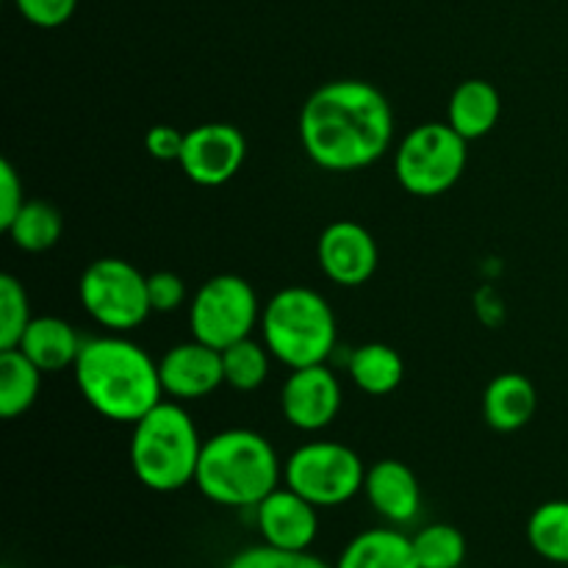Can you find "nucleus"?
<instances>
[{"label":"nucleus","mask_w":568,"mask_h":568,"mask_svg":"<svg viewBox=\"0 0 568 568\" xmlns=\"http://www.w3.org/2000/svg\"><path fill=\"white\" fill-rule=\"evenodd\" d=\"M31 325L28 294L14 275H0V349L20 347Z\"/></svg>","instance_id":"26"},{"label":"nucleus","mask_w":568,"mask_h":568,"mask_svg":"<svg viewBox=\"0 0 568 568\" xmlns=\"http://www.w3.org/2000/svg\"><path fill=\"white\" fill-rule=\"evenodd\" d=\"M286 486L314 503L316 508H336L364 491L366 469L358 453L338 442H311L294 449L286 460Z\"/></svg>","instance_id":"8"},{"label":"nucleus","mask_w":568,"mask_h":568,"mask_svg":"<svg viewBox=\"0 0 568 568\" xmlns=\"http://www.w3.org/2000/svg\"><path fill=\"white\" fill-rule=\"evenodd\" d=\"M83 342L78 338L75 327L59 316H37L28 331L22 333L20 349L42 372H61L75 366Z\"/></svg>","instance_id":"17"},{"label":"nucleus","mask_w":568,"mask_h":568,"mask_svg":"<svg viewBox=\"0 0 568 568\" xmlns=\"http://www.w3.org/2000/svg\"><path fill=\"white\" fill-rule=\"evenodd\" d=\"M394 114L386 94L366 81H331L300 111V142L316 166L353 172L392 148Z\"/></svg>","instance_id":"1"},{"label":"nucleus","mask_w":568,"mask_h":568,"mask_svg":"<svg viewBox=\"0 0 568 568\" xmlns=\"http://www.w3.org/2000/svg\"><path fill=\"white\" fill-rule=\"evenodd\" d=\"M336 568H419L414 541L392 527H375L344 547Z\"/></svg>","instance_id":"18"},{"label":"nucleus","mask_w":568,"mask_h":568,"mask_svg":"<svg viewBox=\"0 0 568 568\" xmlns=\"http://www.w3.org/2000/svg\"><path fill=\"white\" fill-rule=\"evenodd\" d=\"M364 494L372 508L392 525H408L422 510V486L403 460H377L366 469Z\"/></svg>","instance_id":"15"},{"label":"nucleus","mask_w":568,"mask_h":568,"mask_svg":"<svg viewBox=\"0 0 568 568\" xmlns=\"http://www.w3.org/2000/svg\"><path fill=\"white\" fill-rule=\"evenodd\" d=\"M410 541L419 568H460L466 560V538L453 525H427Z\"/></svg>","instance_id":"25"},{"label":"nucleus","mask_w":568,"mask_h":568,"mask_svg":"<svg viewBox=\"0 0 568 568\" xmlns=\"http://www.w3.org/2000/svg\"><path fill=\"white\" fill-rule=\"evenodd\" d=\"M258 322L255 288L239 275H216L200 286L189 305L192 338L214 349H225L253 333Z\"/></svg>","instance_id":"9"},{"label":"nucleus","mask_w":568,"mask_h":568,"mask_svg":"<svg viewBox=\"0 0 568 568\" xmlns=\"http://www.w3.org/2000/svg\"><path fill=\"white\" fill-rule=\"evenodd\" d=\"M255 521L264 536V544L277 549L305 552L316 541L320 532V516L316 505L300 497L292 488H275L266 499L255 505Z\"/></svg>","instance_id":"14"},{"label":"nucleus","mask_w":568,"mask_h":568,"mask_svg":"<svg viewBox=\"0 0 568 568\" xmlns=\"http://www.w3.org/2000/svg\"><path fill=\"white\" fill-rule=\"evenodd\" d=\"M538 408V394L530 377L519 372L497 375L483 394V419L499 433H514L530 425Z\"/></svg>","instance_id":"16"},{"label":"nucleus","mask_w":568,"mask_h":568,"mask_svg":"<svg viewBox=\"0 0 568 568\" xmlns=\"http://www.w3.org/2000/svg\"><path fill=\"white\" fill-rule=\"evenodd\" d=\"M159 375L164 394L172 399H200L214 394L225 383V366H222V349L209 344L192 342L175 344L159 361Z\"/></svg>","instance_id":"13"},{"label":"nucleus","mask_w":568,"mask_h":568,"mask_svg":"<svg viewBox=\"0 0 568 568\" xmlns=\"http://www.w3.org/2000/svg\"><path fill=\"white\" fill-rule=\"evenodd\" d=\"M26 205L22 200V181L9 161H0V227H9L20 209Z\"/></svg>","instance_id":"30"},{"label":"nucleus","mask_w":568,"mask_h":568,"mask_svg":"<svg viewBox=\"0 0 568 568\" xmlns=\"http://www.w3.org/2000/svg\"><path fill=\"white\" fill-rule=\"evenodd\" d=\"M281 480L275 447L261 433L233 427L203 442L194 486L225 508H255Z\"/></svg>","instance_id":"3"},{"label":"nucleus","mask_w":568,"mask_h":568,"mask_svg":"<svg viewBox=\"0 0 568 568\" xmlns=\"http://www.w3.org/2000/svg\"><path fill=\"white\" fill-rule=\"evenodd\" d=\"M281 408L288 425H294L297 430H322L342 410L338 377L325 364L292 369L288 381L283 383Z\"/></svg>","instance_id":"11"},{"label":"nucleus","mask_w":568,"mask_h":568,"mask_svg":"<svg viewBox=\"0 0 568 568\" xmlns=\"http://www.w3.org/2000/svg\"><path fill=\"white\" fill-rule=\"evenodd\" d=\"M44 372L20 347L0 349V416L17 419L39 397Z\"/></svg>","instance_id":"20"},{"label":"nucleus","mask_w":568,"mask_h":568,"mask_svg":"<svg viewBox=\"0 0 568 568\" xmlns=\"http://www.w3.org/2000/svg\"><path fill=\"white\" fill-rule=\"evenodd\" d=\"M83 311L111 333H128L150 316L148 277L122 258H98L78 283Z\"/></svg>","instance_id":"7"},{"label":"nucleus","mask_w":568,"mask_h":568,"mask_svg":"<svg viewBox=\"0 0 568 568\" xmlns=\"http://www.w3.org/2000/svg\"><path fill=\"white\" fill-rule=\"evenodd\" d=\"M264 344L288 369L325 364L336 347V316L320 292L281 288L261 314Z\"/></svg>","instance_id":"5"},{"label":"nucleus","mask_w":568,"mask_h":568,"mask_svg":"<svg viewBox=\"0 0 568 568\" xmlns=\"http://www.w3.org/2000/svg\"><path fill=\"white\" fill-rule=\"evenodd\" d=\"M183 142H186V133H181L172 125L150 128L148 136H144V148L159 161H181Z\"/></svg>","instance_id":"31"},{"label":"nucleus","mask_w":568,"mask_h":568,"mask_svg":"<svg viewBox=\"0 0 568 568\" xmlns=\"http://www.w3.org/2000/svg\"><path fill=\"white\" fill-rule=\"evenodd\" d=\"M17 11L37 28H59L75 14L78 0H14Z\"/></svg>","instance_id":"28"},{"label":"nucleus","mask_w":568,"mask_h":568,"mask_svg":"<svg viewBox=\"0 0 568 568\" xmlns=\"http://www.w3.org/2000/svg\"><path fill=\"white\" fill-rule=\"evenodd\" d=\"M320 266L338 286H361L377 270L375 239L358 222H333L320 236Z\"/></svg>","instance_id":"12"},{"label":"nucleus","mask_w":568,"mask_h":568,"mask_svg":"<svg viewBox=\"0 0 568 568\" xmlns=\"http://www.w3.org/2000/svg\"><path fill=\"white\" fill-rule=\"evenodd\" d=\"M225 568H333L325 560L305 552H292V549H277L270 544H261V547H247L239 555H233L227 560Z\"/></svg>","instance_id":"27"},{"label":"nucleus","mask_w":568,"mask_h":568,"mask_svg":"<svg viewBox=\"0 0 568 568\" xmlns=\"http://www.w3.org/2000/svg\"><path fill=\"white\" fill-rule=\"evenodd\" d=\"M527 541L549 564L568 566V499H552L532 510Z\"/></svg>","instance_id":"22"},{"label":"nucleus","mask_w":568,"mask_h":568,"mask_svg":"<svg viewBox=\"0 0 568 568\" xmlns=\"http://www.w3.org/2000/svg\"><path fill=\"white\" fill-rule=\"evenodd\" d=\"M244 155L247 142L239 128L227 122H205L186 133L181 166L197 186H222L242 170Z\"/></svg>","instance_id":"10"},{"label":"nucleus","mask_w":568,"mask_h":568,"mask_svg":"<svg viewBox=\"0 0 568 568\" xmlns=\"http://www.w3.org/2000/svg\"><path fill=\"white\" fill-rule=\"evenodd\" d=\"M72 369L81 397L111 422L136 425L164 399L159 364L122 336L83 342Z\"/></svg>","instance_id":"2"},{"label":"nucleus","mask_w":568,"mask_h":568,"mask_svg":"<svg viewBox=\"0 0 568 568\" xmlns=\"http://www.w3.org/2000/svg\"><path fill=\"white\" fill-rule=\"evenodd\" d=\"M403 358H399L397 349L388 347V344L372 342L349 355V377H353V383L361 392L372 394V397L392 394L394 388L403 383Z\"/></svg>","instance_id":"21"},{"label":"nucleus","mask_w":568,"mask_h":568,"mask_svg":"<svg viewBox=\"0 0 568 568\" xmlns=\"http://www.w3.org/2000/svg\"><path fill=\"white\" fill-rule=\"evenodd\" d=\"M197 427L178 403L161 399L133 425L131 466L144 488L159 494L178 491L194 483L200 460Z\"/></svg>","instance_id":"4"},{"label":"nucleus","mask_w":568,"mask_h":568,"mask_svg":"<svg viewBox=\"0 0 568 568\" xmlns=\"http://www.w3.org/2000/svg\"><path fill=\"white\" fill-rule=\"evenodd\" d=\"M148 294H150V308L159 314H170L178 305H183L186 297V286L175 272H155L148 277Z\"/></svg>","instance_id":"29"},{"label":"nucleus","mask_w":568,"mask_h":568,"mask_svg":"<svg viewBox=\"0 0 568 568\" xmlns=\"http://www.w3.org/2000/svg\"><path fill=\"white\" fill-rule=\"evenodd\" d=\"M270 349L253 338L231 344L222 349V366H225V383L236 392H255L270 375Z\"/></svg>","instance_id":"24"},{"label":"nucleus","mask_w":568,"mask_h":568,"mask_svg":"<svg viewBox=\"0 0 568 568\" xmlns=\"http://www.w3.org/2000/svg\"><path fill=\"white\" fill-rule=\"evenodd\" d=\"M397 181L416 197H436L453 189L466 170V139L444 122H425L405 133L394 159Z\"/></svg>","instance_id":"6"},{"label":"nucleus","mask_w":568,"mask_h":568,"mask_svg":"<svg viewBox=\"0 0 568 568\" xmlns=\"http://www.w3.org/2000/svg\"><path fill=\"white\" fill-rule=\"evenodd\" d=\"M109 568H131V566H109Z\"/></svg>","instance_id":"32"},{"label":"nucleus","mask_w":568,"mask_h":568,"mask_svg":"<svg viewBox=\"0 0 568 568\" xmlns=\"http://www.w3.org/2000/svg\"><path fill=\"white\" fill-rule=\"evenodd\" d=\"M61 231H64V222H61L59 209L42 203V200H31V203L22 205L14 222L6 227L11 242L20 250H26V253H44V250H50L61 239Z\"/></svg>","instance_id":"23"},{"label":"nucleus","mask_w":568,"mask_h":568,"mask_svg":"<svg viewBox=\"0 0 568 568\" xmlns=\"http://www.w3.org/2000/svg\"><path fill=\"white\" fill-rule=\"evenodd\" d=\"M499 109H503V100H499L494 83L483 81V78H469V81L458 83L449 98V125L466 142H471V139L486 136L497 125Z\"/></svg>","instance_id":"19"}]
</instances>
